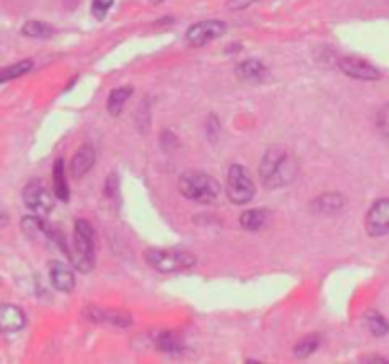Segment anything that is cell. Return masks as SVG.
<instances>
[{
	"label": "cell",
	"instance_id": "cell-1",
	"mask_svg": "<svg viewBox=\"0 0 389 364\" xmlns=\"http://www.w3.org/2000/svg\"><path fill=\"white\" fill-rule=\"evenodd\" d=\"M258 175L262 184L270 190L289 186L298 175V162L294 154L283 146H272L258 165Z\"/></svg>",
	"mask_w": 389,
	"mask_h": 364
},
{
	"label": "cell",
	"instance_id": "cell-2",
	"mask_svg": "<svg viewBox=\"0 0 389 364\" xmlns=\"http://www.w3.org/2000/svg\"><path fill=\"white\" fill-rule=\"evenodd\" d=\"M71 262L82 273H90L95 266V231L88 220L74 222V239Z\"/></svg>",
	"mask_w": 389,
	"mask_h": 364
},
{
	"label": "cell",
	"instance_id": "cell-3",
	"mask_svg": "<svg viewBox=\"0 0 389 364\" xmlns=\"http://www.w3.org/2000/svg\"><path fill=\"white\" fill-rule=\"evenodd\" d=\"M179 190L186 200L203 203V205L215 203L219 200L220 194L219 182L215 181L211 175H205V173H186V175H183L179 181Z\"/></svg>",
	"mask_w": 389,
	"mask_h": 364
},
{
	"label": "cell",
	"instance_id": "cell-4",
	"mask_svg": "<svg viewBox=\"0 0 389 364\" xmlns=\"http://www.w3.org/2000/svg\"><path fill=\"white\" fill-rule=\"evenodd\" d=\"M145 260L158 273H179L194 267L198 258L188 250L148 249L145 253Z\"/></svg>",
	"mask_w": 389,
	"mask_h": 364
},
{
	"label": "cell",
	"instance_id": "cell-5",
	"mask_svg": "<svg viewBox=\"0 0 389 364\" xmlns=\"http://www.w3.org/2000/svg\"><path fill=\"white\" fill-rule=\"evenodd\" d=\"M226 194L234 205H245L253 200L255 184H253L249 171L245 169L244 165L234 164L230 167L228 178H226Z\"/></svg>",
	"mask_w": 389,
	"mask_h": 364
},
{
	"label": "cell",
	"instance_id": "cell-6",
	"mask_svg": "<svg viewBox=\"0 0 389 364\" xmlns=\"http://www.w3.org/2000/svg\"><path fill=\"white\" fill-rule=\"evenodd\" d=\"M226 32V23L219 19H205L200 23L192 25L186 30V42L192 46H205V44L213 42Z\"/></svg>",
	"mask_w": 389,
	"mask_h": 364
},
{
	"label": "cell",
	"instance_id": "cell-7",
	"mask_svg": "<svg viewBox=\"0 0 389 364\" xmlns=\"http://www.w3.org/2000/svg\"><path fill=\"white\" fill-rule=\"evenodd\" d=\"M84 317L88 321L99 322V324H110L116 328L131 327V315L122 310H112V308H101V305H88L84 310Z\"/></svg>",
	"mask_w": 389,
	"mask_h": 364
},
{
	"label": "cell",
	"instance_id": "cell-8",
	"mask_svg": "<svg viewBox=\"0 0 389 364\" xmlns=\"http://www.w3.org/2000/svg\"><path fill=\"white\" fill-rule=\"evenodd\" d=\"M23 201L27 209L37 214H48L54 209V198L44 188L40 181H31L23 188Z\"/></svg>",
	"mask_w": 389,
	"mask_h": 364
},
{
	"label": "cell",
	"instance_id": "cell-9",
	"mask_svg": "<svg viewBox=\"0 0 389 364\" xmlns=\"http://www.w3.org/2000/svg\"><path fill=\"white\" fill-rule=\"evenodd\" d=\"M365 226L371 237L389 236V200H378L369 209Z\"/></svg>",
	"mask_w": 389,
	"mask_h": 364
},
{
	"label": "cell",
	"instance_id": "cell-10",
	"mask_svg": "<svg viewBox=\"0 0 389 364\" xmlns=\"http://www.w3.org/2000/svg\"><path fill=\"white\" fill-rule=\"evenodd\" d=\"M338 67L346 76L355 80H378L382 76L374 65L363 59H357V57H344V59L338 61Z\"/></svg>",
	"mask_w": 389,
	"mask_h": 364
},
{
	"label": "cell",
	"instance_id": "cell-11",
	"mask_svg": "<svg viewBox=\"0 0 389 364\" xmlns=\"http://www.w3.org/2000/svg\"><path fill=\"white\" fill-rule=\"evenodd\" d=\"M48 275L49 281L54 289L61 292H73L74 286H76V277H74V272L67 264H63L59 260H54L48 264Z\"/></svg>",
	"mask_w": 389,
	"mask_h": 364
},
{
	"label": "cell",
	"instance_id": "cell-12",
	"mask_svg": "<svg viewBox=\"0 0 389 364\" xmlns=\"http://www.w3.org/2000/svg\"><path fill=\"white\" fill-rule=\"evenodd\" d=\"M25 327V313L18 305L0 303V332L13 334Z\"/></svg>",
	"mask_w": 389,
	"mask_h": 364
},
{
	"label": "cell",
	"instance_id": "cell-13",
	"mask_svg": "<svg viewBox=\"0 0 389 364\" xmlns=\"http://www.w3.org/2000/svg\"><path fill=\"white\" fill-rule=\"evenodd\" d=\"M95 164V150L90 145L80 146L78 152L74 154L73 162H71V173L74 178H82V176L92 169Z\"/></svg>",
	"mask_w": 389,
	"mask_h": 364
},
{
	"label": "cell",
	"instance_id": "cell-14",
	"mask_svg": "<svg viewBox=\"0 0 389 364\" xmlns=\"http://www.w3.org/2000/svg\"><path fill=\"white\" fill-rule=\"evenodd\" d=\"M346 205V200L342 194H321L317 195L316 200L311 201V209L313 212H319V214H333V212H338L342 207Z\"/></svg>",
	"mask_w": 389,
	"mask_h": 364
},
{
	"label": "cell",
	"instance_id": "cell-15",
	"mask_svg": "<svg viewBox=\"0 0 389 364\" xmlns=\"http://www.w3.org/2000/svg\"><path fill=\"white\" fill-rule=\"evenodd\" d=\"M156 347H158V351L179 355V353H183L184 341L176 332H162L156 336Z\"/></svg>",
	"mask_w": 389,
	"mask_h": 364
},
{
	"label": "cell",
	"instance_id": "cell-16",
	"mask_svg": "<svg viewBox=\"0 0 389 364\" xmlns=\"http://www.w3.org/2000/svg\"><path fill=\"white\" fill-rule=\"evenodd\" d=\"M54 192L55 198H59L61 201H68V184L67 176H65V162L61 158L57 159L54 165Z\"/></svg>",
	"mask_w": 389,
	"mask_h": 364
},
{
	"label": "cell",
	"instance_id": "cell-17",
	"mask_svg": "<svg viewBox=\"0 0 389 364\" xmlns=\"http://www.w3.org/2000/svg\"><path fill=\"white\" fill-rule=\"evenodd\" d=\"M131 87H116V90L110 91L109 101H107V109H109L110 116H120V112L124 110V104L131 97Z\"/></svg>",
	"mask_w": 389,
	"mask_h": 364
},
{
	"label": "cell",
	"instance_id": "cell-18",
	"mask_svg": "<svg viewBox=\"0 0 389 364\" xmlns=\"http://www.w3.org/2000/svg\"><path fill=\"white\" fill-rule=\"evenodd\" d=\"M239 224H241V228L247 231L261 230L262 226L266 224V211H264V209H251V211H245L244 214L239 217Z\"/></svg>",
	"mask_w": 389,
	"mask_h": 364
},
{
	"label": "cell",
	"instance_id": "cell-19",
	"mask_svg": "<svg viewBox=\"0 0 389 364\" xmlns=\"http://www.w3.org/2000/svg\"><path fill=\"white\" fill-rule=\"evenodd\" d=\"M264 65L256 59H245L236 67V74L241 80H258L264 74Z\"/></svg>",
	"mask_w": 389,
	"mask_h": 364
},
{
	"label": "cell",
	"instance_id": "cell-20",
	"mask_svg": "<svg viewBox=\"0 0 389 364\" xmlns=\"http://www.w3.org/2000/svg\"><path fill=\"white\" fill-rule=\"evenodd\" d=\"M31 68H32L31 59L19 61V63H16V65H12V67L0 68V84H2V82H8V80L19 78V76H23V74L29 73Z\"/></svg>",
	"mask_w": 389,
	"mask_h": 364
},
{
	"label": "cell",
	"instance_id": "cell-21",
	"mask_svg": "<svg viewBox=\"0 0 389 364\" xmlns=\"http://www.w3.org/2000/svg\"><path fill=\"white\" fill-rule=\"evenodd\" d=\"M365 322H366V328L371 330L374 336H385V334L389 332V324L388 321L383 319L378 311H371V313H366L365 317Z\"/></svg>",
	"mask_w": 389,
	"mask_h": 364
},
{
	"label": "cell",
	"instance_id": "cell-22",
	"mask_svg": "<svg viewBox=\"0 0 389 364\" xmlns=\"http://www.w3.org/2000/svg\"><path fill=\"white\" fill-rule=\"evenodd\" d=\"M317 347H319V336L311 334V336L302 338V340L298 341L297 346H294V355H297L298 358L310 357L311 353L317 351Z\"/></svg>",
	"mask_w": 389,
	"mask_h": 364
},
{
	"label": "cell",
	"instance_id": "cell-23",
	"mask_svg": "<svg viewBox=\"0 0 389 364\" xmlns=\"http://www.w3.org/2000/svg\"><path fill=\"white\" fill-rule=\"evenodd\" d=\"M23 35L31 38H48L54 35V29L49 25H44L40 21H29L23 25Z\"/></svg>",
	"mask_w": 389,
	"mask_h": 364
},
{
	"label": "cell",
	"instance_id": "cell-24",
	"mask_svg": "<svg viewBox=\"0 0 389 364\" xmlns=\"http://www.w3.org/2000/svg\"><path fill=\"white\" fill-rule=\"evenodd\" d=\"M376 128H378V131H380V135H382L383 139L389 142V104L382 107V110L378 112Z\"/></svg>",
	"mask_w": 389,
	"mask_h": 364
},
{
	"label": "cell",
	"instance_id": "cell-25",
	"mask_svg": "<svg viewBox=\"0 0 389 364\" xmlns=\"http://www.w3.org/2000/svg\"><path fill=\"white\" fill-rule=\"evenodd\" d=\"M112 4H114V0H93L92 2L93 16H95L97 19H103Z\"/></svg>",
	"mask_w": 389,
	"mask_h": 364
},
{
	"label": "cell",
	"instance_id": "cell-26",
	"mask_svg": "<svg viewBox=\"0 0 389 364\" xmlns=\"http://www.w3.org/2000/svg\"><path fill=\"white\" fill-rule=\"evenodd\" d=\"M118 190H120V182H118V175H109L107 182H104V194L110 200H116V195H118Z\"/></svg>",
	"mask_w": 389,
	"mask_h": 364
},
{
	"label": "cell",
	"instance_id": "cell-27",
	"mask_svg": "<svg viewBox=\"0 0 389 364\" xmlns=\"http://www.w3.org/2000/svg\"><path fill=\"white\" fill-rule=\"evenodd\" d=\"M255 2H261V0H230L228 2V8L230 10H244V8L255 4Z\"/></svg>",
	"mask_w": 389,
	"mask_h": 364
},
{
	"label": "cell",
	"instance_id": "cell-28",
	"mask_svg": "<svg viewBox=\"0 0 389 364\" xmlns=\"http://www.w3.org/2000/svg\"><path fill=\"white\" fill-rule=\"evenodd\" d=\"M154 4H160V2H164V0H152Z\"/></svg>",
	"mask_w": 389,
	"mask_h": 364
}]
</instances>
